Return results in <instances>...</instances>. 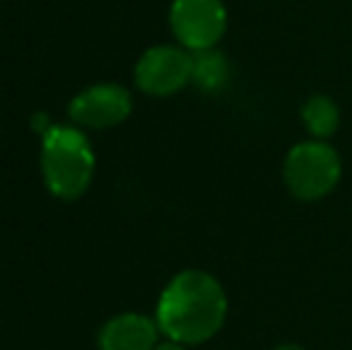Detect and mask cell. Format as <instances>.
Wrapping results in <instances>:
<instances>
[{
  "instance_id": "7a4b0ae2",
  "label": "cell",
  "mask_w": 352,
  "mask_h": 350,
  "mask_svg": "<svg viewBox=\"0 0 352 350\" xmlns=\"http://www.w3.org/2000/svg\"><path fill=\"white\" fill-rule=\"evenodd\" d=\"M94 168V151L77 127H51L43 135L41 173L58 199H79L91 185Z\"/></svg>"
},
{
  "instance_id": "277c9868",
  "label": "cell",
  "mask_w": 352,
  "mask_h": 350,
  "mask_svg": "<svg viewBox=\"0 0 352 350\" xmlns=\"http://www.w3.org/2000/svg\"><path fill=\"white\" fill-rule=\"evenodd\" d=\"M170 27L177 41L190 51L216 48L228 27V12L221 0H175Z\"/></svg>"
},
{
  "instance_id": "8fae6325",
  "label": "cell",
  "mask_w": 352,
  "mask_h": 350,
  "mask_svg": "<svg viewBox=\"0 0 352 350\" xmlns=\"http://www.w3.org/2000/svg\"><path fill=\"white\" fill-rule=\"evenodd\" d=\"M274 350H305V348H302V346H295V343H283V346L274 348Z\"/></svg>"
},
{
  "instance_id": "52a82bcc",
  "label": "cell",
  "mask_w": 352,
  "mask_h": 350,
  "mask_svg": "<svg viewBox=\"0 0 352 350\" xmlns=\"http://www.w3.org/2000/svg\"><path fill=\"white\" fill-rule=\"evenodd\" d=\"M158 324L137 312L108 319L98 331L101 350H153L158 346Z\"/></svg>"
},
{
  "instance_id": "8992f818",
  "label": "cell",
  "mask_w": 352,
  "mask_h": 350,
  "mask_svg": "<svg viewBox=\"0 0 352 350\" xmlns=\"http://www.w3.org/2000/svg\"><path fill=\"white\" fill-rule=\"evenodd\" d=\"M67 113L77 125L106 130L127 120V116L132 113V96L120 85H96L77 94Z\"/></svg>"
},
{
  "instance_id": "3957f363",
  "label": "cell",
  "mask_w": 352,
  "mask_h": 350,
  "mask_svg": "<svg viewBox=\"0 0 352 350\" xmlns=\"http://www.w3.org/2000/svg\"><path fill=\"white\" fill-rule=\"evenodd\" d=\"M340 159L326 142H302L292 146L283 164V180L295 199L319 201L336 190L340 180Z\"/></svg>"
},
{
  "instance_id": "ba28073f",
  "label": "cell",
  "mask_w": 352,
  "mask_h": 350,
  "mask_svg": "<svg viewBox=\"0 0 352 350\" xmlns=\"http://www.w3.org/2000/svg\"><path fill=\"white\" fill-rule=\"evenodd\" d=\"M192 82L201 91H221L230 82V63L216 48L192 51Z\"/></svg>"
},
{
  "instance_id": "5b68a950",
  "label": "cell",
  "mask_w": 352,
  "mask_h": 350,
  "mask_svg": "<svg viewBox=\"0 0 352 350\" xmlns=\"http://www.w3.org/2000/svg\"><path fill=\"white\" fill-rule=\"evenodd\" d=\"M135 82L144 94L170 96L192 82V53L177 46H153L140 58Z\"/></svg>"
},
{
  "instance_id": "30bf717a",
  "label": "cell",
  "mask_w": 352,
  "mask_h": 350,
  "mask_svg": "<svg viewBox=\"0 0 352 350\" xmlns=\"http://www.w3.org/2000/svg\"><path fill=\"white\" fill-rule=\"evenodd\" d=\"M153 350H187L182 343H175V341H168V343H158Z\"/></svg>"
},
{
  "instance_id": "9c48e42d",
  "label": "cell",
  "mask_w": 352,
  "mask_h": 350,
  "mask_svg": "<svg viewBox=\"0 0 352 350\" xmlns=\"http://www.w3.org/2000/svg\"><path fill=\"white\" fill-rule=\"evenodd\" d=\"M302 122H305V127L309 130L311 137L326 140V137H331L338 130L340 111L333 98L324 96V94H314L302 106Z\"/></svg>"
},
{
  "instance_id": "6da1fadb",
  "label": "cell",
  "mask_w": 352,
  "mask_h": 350,
  "mask_svg": "<svg viewBox=\"0 0 352 350\" xmlns=\"http://www.w3.org/2000/svg\"><path fill=\"white\" fill-rule=\"evenodd\" d=\"M226 314L228 298L216 276L187 269L163 288L156 307V324L170 341L199 346L221 331Z\"/></svg>"
}]
</instances>
